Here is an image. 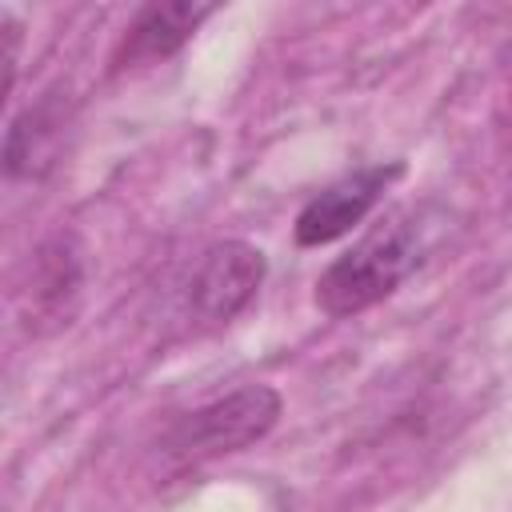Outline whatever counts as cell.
<instances>
[{
    "mask_svg": "<svg viewBox=\"0 0 512 512\" xmlns=\"http://www.w3.org/2000/svg\"><path fill=\"white\" fill-rule=\"evenodd\" d=\"M424 260V224L416 216H392L360 244L336 256L316 280V304L324 316H356L392 296Z\"/></svg>",
    "mask_w": 512,
    "mask_h": 512,
    "instance_id": "1",
    "label": "cell"
},
{
    "mask_svg": "<svg viewBox=\"0 0 512 512\" xmlns=\"http://www.w3.org/2000/svg\"><path fill=\"white\" fill-rule=\"evenodd\" d=\"M280 392L268 384H244L196 412H184L168 436H164V456L172 464H200L216 460L228 452H240L256 440H264L276 420H280Z\"/></svg>",
    "mask_w": 512,
    "mask_h": 512,
    "instance_id": "2",
    "label": "cell"
},
{
    "mask_svg": "<svg viewBox=\"0 0 512 512\" xmlns=\"http://www.w3.org/2000/svg\"><path fill=\"white\" fill-rule=\"evenodd\" d=\"M260 280H264V252L252 248L248 240H220L200 256L188 284V304L200 320L224 324L256 296Z\"/></svg>",
    "mask_w": 512,
    "mask_h": 512,
    "instance_id": "3",
    "label": "cell"
},
{
    "mask_svg": "<svg viewBox=\"0 0 512 512\" xmlns=\"http://www.w3.org/2000/svg\"><path fill=\"white\" fill-rule=\"evenodd\" d=\"M404 168L400 164H376V168H360L344 180H336L332 188H324L320 196H312L300 216H296V244L300 248H320V244H332L340 236H348L372 208L376 200L384 196V188L400 176Z\"/></svg>",
    "mask_w": 512,
    "mask_h": 512,
    "instance_id": "4",
    "label": "cell"
},
{
    "mask_svg": "<svg viewBox=\"0 0 512 512\" xmlns=\"http://www.w3.org/2000/svg\"><path fill=\"white\" fill-rule=\"evenodd\" d=\"M216 12V4H192V0H164L148 4L136 12V20L124 32V44L116 52V64H144V60H164L176 48L192 40V32Z\"/></svg>",
    "mask_w": 512,
    "mask_h": 512,
    "instance_id": "5",
    "label": "cell"
},
{
    "mask_svg": "<svg viewBox=\"0 0 512 512\" xmlns=\"http://www.w3.org/2000/svg\"><path fill=\"white\" fill-rule=\"evenodd\" d=\"M60 120H52L44 108H28L24 116H16L8 124V140H4V168L8 176H32L36 164L48 156V140L56 136Z\"/></svg>",
    "mask_w": 512,
    "mask_h": 512,
    "instance_id": "6",
    "label": "cell"
}]
</instances>
